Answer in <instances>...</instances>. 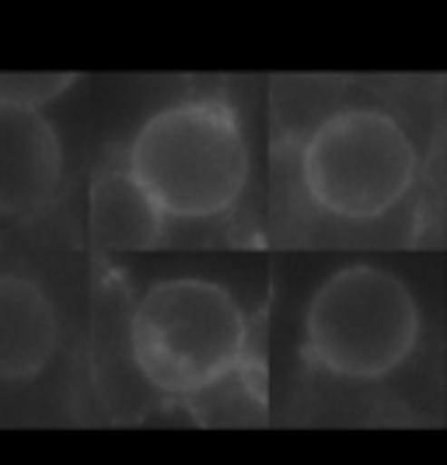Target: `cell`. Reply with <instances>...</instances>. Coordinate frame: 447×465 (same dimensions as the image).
<instances>
[{
	"label": "cell",
	"mask_w": 447,
	"mask_h": 465,
	"mask_svg": "<svg viewBox=\"0 0 447 465\" xmlns=\"http://www.w3.org/2000/svg\"><path fill=\"white\" fill-rule=\"evenodd\" d=\"M122 164L168 221H213L245 196L252 151L231 102L189 94L143 119Z\"/></svg>",
	"instance_id": "cell-1"
},
{
	"label": "cell",
	"mask_w": 447,
	"mask_h": 465,
	"mask_svg": "<svg viewBox=\"0 0 447 465\" xmlns=\"http://www.w3.org/2000/svg\"><path fill=\"white\" fill-rule=\"evenodd\" d=\"M248 315L231 287L207 277L151 283L130 315V353L151 389L199 399L228 385L248 357Z\"/></svg>",
	"instance_id": "cell-2"
},
{
	"label": "cell",
	"mask_w": 447,
	"mask_h": 465,
	"mask_svg": "<svg viewBox=\"0 0 447 465\" xmlns=\"http://www.w3.org/2000/svg\"><path fill=\"white\" fill-rule=\"evenodd\" d=\"M307 203L335 221H381L420 179L409 126L381 105H343L322 116L297 151Z\"/></svg>",
	"instance_id": "cell-3"
},
{
	"label": "cell",
	"mask_w": 447,
	"mask_h": 465,
	"mask_svg": "<svg viewBox=\"0 0 447 465\" xmlns=\"http://www.w3.org/2000/svg\"><path fill=\"white\" fill-rule=\"evenodd\" d=\"M423 336V312L413 287L374 262L343 266L307 298L301 343L318 371L346 381L395 374Z\"/></svg>",
	"instance_id": "cell-4"
},
{
	"label": "cell",
	"mask_w": 447,
	"mask_h": 465,
	"mask_svg": "<svg viewBox=\"0 0 447 465\" xmlns=\"http://www.w3.org/2000/svg\"><path fill=\"white\" fill-rule=\"evenodd\" d=\"M63 183V143L43 109L0 105V217H35Z\"/></svg>",
	"instance_id": "cell-5"
},
{
	"label": "cell",
	"mask_w": 447,
	"mask_h": 465,
	"mask_svg": "<svg viewBox=\"0 0 447 465\" xmlns=\"http://www.w3.org/2000/svg\"><path fill=\"white\" fill-rule=\"evenodd\" d=\"M60 347L56 304L32 277L0 273V381L46 371Z\"/></svg>",
	"instance_id": "cell-6"
},
{
	"label": "cell",
	"mask_w": 447,
	"mask_h": 465,
	"mask_svg": "<svg viewBox=\"0 0 447 465\" xmlns=\"http://www.w3.org/2000/svg\"><path fill=\"white\" fill-rule=\"evenodd\" d=\"M168 217L130 175L126 164L102 168L92 183V234L109 252L154 249L165 234Z\"/></svg>",
	"instance_id": "cell-7"
},
{
	"label": "cell",
	"mask_w": 447,
	"mask_h": 465,
	"mask_svg": "<svg viewBox=\"0 0 447 465\" xmlns=\"http://www.w3.org/2000/svg\"><path fill=\"white\" fill-rule=\"evenodd\" d=\"M73 74H0V105H15V109H43L56 94L71 88Z\"/></svg>",
	"instance_id": "cell-8"
}]
</instances>
